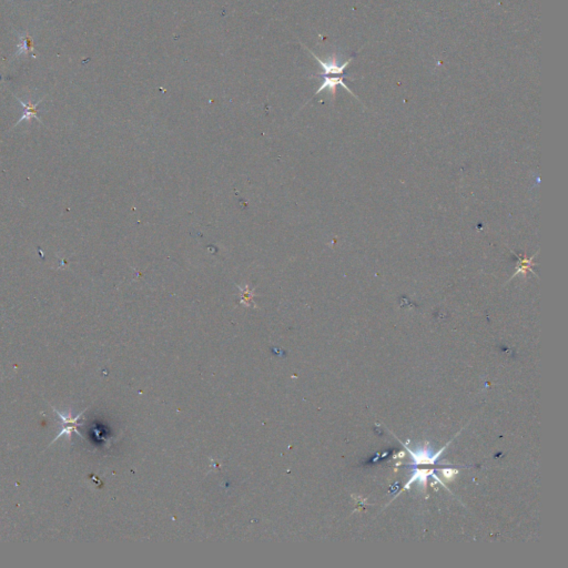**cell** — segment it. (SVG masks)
Wrapping results in <instances>:
<instances>
[{
	"label": "cell",
	"instance_id": "1",
	"mask_svg": "<svg viewBox=\"0 0 568 568\" xmlns=\"http://www.w3.org/2000/svg\"><path fill=\"white\" fill-rule=\"evenodd\" d=\"M54 411L57 413V415L59 416L60 421L62 422V426H61V430H60V432H59V434H58V435L54 438L53 443L56 442V441L58 440V438L63 437V436H67L68 438H70L71 435H73V433H77L79 436H82V435L80 434V432L78 431V426H79V425H78V421L81 418L83 412L79 413L78 415L74 417L73 415H71V413H69L68 415H66V414H63V413L59 412V411H58V410L55 409V408H54Z\"/></svg>",
	"mask_w": 568,
	"mask_h": 568
},
{
	"label": "cell",
	"instance_id": "2",
	"mask_svg": "<svg viewBox=\"0 0 568 568\" xmlns=\"http://www.w3.org/2000/svg\"><path fill=\"white\" fill-rule=\"evenodd\" d=\"M310 53H311V55L315 58L316 60H318L319 64L322 67V69H323V74H321L319 76H341V75H343L346 67L348 66V64H350V62L352 60V59H348L344 63L339 64L337 59H335L334 57L330 58L328 60H322V59H320L318 56H315V54H313L312 51H310Z\"/></svg>",
	"mask_w": 568,
	"mask_h": 568
},
{
	"label": "cell",
	"instance_id": "3",
	"mask_svg": "<svg viewBox=\"0 0 568 568\" xmlns=\"http://www.w3.org/2000/svg\"><path fill=\"white\" fill-rule=\"evenodd\" d=\"M323 77V82H322V85L320 86V88L316 90L315 94H319L320 92L324 91V90H330L331 93L333 97H335V92H337V87L338 86H342L345 90H347L348 92H350L352 96H354L355 98H358L355 93H353L351 91V89H348V87L344 83V78L343 77H338V76H321Z\"/></svg>",
	"mask_w": 568,
	"mask_h": 568
},
{
	"label": "cell",
	"instance_id": "4",
	"mask_svg": "<svg viewBox=\"0 0 568 568\" xmlns=\"http://www.w3.org/2000/svg\"><path fill=\"white\" fill-rule=\"evenodd\" d=\"M15 98L17 99V101L21 103V106L25 108V111H23V114L21 115V118L16 122V125L14 126V128L20 124V122H22L25 120H30L31 118H35L37 121H39L40 124H42V121L40 120L39 115H38V106L40 105L41 101L43 100V98H41L39 101H37V102H31V101L25 102L21 99H19L18 97H16V96H15Z\"/></svg>",
	"mask_w": 568,
	"mask_h": 568
},
{
	"label": "cell",
	"instance_id": "5",
	"mask_svg": "<svg viewBox=\"0 0 568 568\" xmlns=\"http://www.w3.org/2000/svg\"><path fill=\"white\" fill-rule=\"evenodd\" d=\"M30 53L32 55V57L36 58V51H35V47H34V40H32V38L30 37V35L28 32H26L25 35H20L19 36V43H18V50L15 55V57H19L21 55L25 54H28Z\"/></svg>",
	"mask_w": 568,
	"mask_h": 568
},
{
	"label": "cell",
	"instance_id": "6",
	"mask_svg": "<svg viewBox=\"0 0 568 568\" xmlns=\"http://www.w3.org/2000/svg\"><path fill=\"white\" fill-rule=\"evenodd\" d=\"M536 255H537V253H535L533 256L529 257V259H527V257H525V256L523 257V256L517 255V257L519 259V267H517V269H516L514 275L511 277V280L513 279V277H514L515 275H518L519 273H523V274H524V275L526 276L527 272H533V271H532V267L534 266L533 259H534V257L536 256Z\"/></svg>",
	"mask_w": 568,
	"mask_h": 568
},
{
	"label": "cell",
	"instance_id": "7",
	"mask_svg": "<svg viewBox=\"0 0 568 568\" xmlns=\"http://www.w3.org/2000/svg\"><path fill=\"white\" fill-rule=\"evenodd\" d=\"M442 474L444 475V477H446V479H452V477H454V475L457 474V470H453V469H444L442 470Z\"/></svg>",
	"mask_w": 568,
	"mask_h": 568
}]
</instances>
